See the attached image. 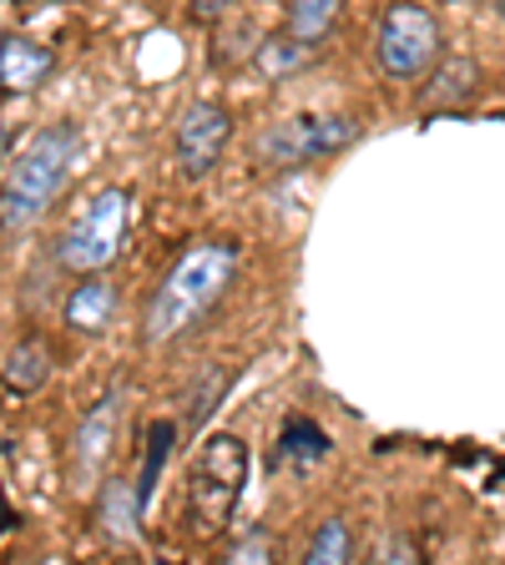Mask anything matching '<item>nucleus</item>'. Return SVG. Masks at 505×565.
Segmentation results:
<instances>
[{
    "mask_svg": "<svg viewBox=\"0 0 505 565\" xmlns=\"http://www.w3.org/2000/svg\"><path fill=\"white\" fill-rule=\"evenodd\" d=\"M238 263H243V247L233 237H212V243L188 247L182 258L167 268V278L157 282L152 303L141 313V343H167L177 333H188L202 313L218 308V298L233 288Z\"/></svg>",
    "mask_w": 505,
    "mask_h": 565,
    "instance_id": "obj_1",
    "label": "nucleus"
},
{
    "mask_svg": "<svg viewBox=\"0 0 505 565\" xmlns=\"http://www.w3.org/2000/svg\"><path fill=\"white\" fill-rule=\"evenodd\" d=\"M76 152H82V127L76 121H51L25 141V152L11 162V177L0 188V233L15 237L31 223H41V212L66 188Z\"/></svg>",
    "mask_w": 505,
    "mask_h": 565,
    "instance_id": "obj_2",
    "label": "nucleus"
},
{
    "mask_svg": "<svg viewBox=\"0 0 505 565\" xmlns=\"http://www.w3.org/2000/svg\"><path fill=\"white\" fill-rule=\"evenodd\" d=\"M248 445L238 435L202 439L188 475V535L192 541H218L233 520L238 494L248 484Z\"/></svg>",
    "mask_w": 505,
    "mask_h": 565,
    "instance_id": "obj_3",
    "label": "nucleus"
},
{
    "mask_svg": "<svg viewBox=\"0 0 505 565\" xmlns=\"http://www.w3.org/2000/svg\"><path fill=\"white\" fill-rule=\"evenodd\" d=\"M127 227H131V192L102 188L76 217H71L66 233H61V243H56L61 268L106 273L112 263H117L122 243H127Z\"/></svg>",
    "mask_w": 505,
    "mask_h": 565,
    "instance_id": "obj_4",
    "label": "nucleus"
},
{
    "mask_svg": "<svg viewBox=\"0 0 505 565\" xmlns=\"http://www.w3.org/2000/svg\"><path fill=\"white\" fill-rule=\"evenodd\" d=\"M440 56V21L414 0L389 6L379 21V66L394 82H420Z\"/></svg>",
    "mask_w": 505,
    "mask_h": 565,
    "instance_id": "obj_5",
    "label": "nucleus"
},
{
    "mask_svg": "<svg viewBox=\"0 0 505 565\" xmlns=\"http://www.w3.org/2000/svg\"><path fill=\"white\" fill-rule=\"evenodd\" d=\"M354 137H359L354 117H288L259 137V157L269 167H298V162H314V157L339 152Z\"/></svg>",
    "mask_w": 505,
    "mask_h": 565,
    "instance_id": "obj_6",
    "label": "nucleus"
},
{
    "mask_svg": "<svg viewBox=\"0 0 505 565\" xmlns=\"http://www.w3.org/2000/svg\"><path fill=\"white\" fill-rule=\"evenodd\" d=\"M228 137H233V117H228L223 106H212V102L188 106L182 121H177V172L188 177V182H202L218 167Z\"/></svg>",
    "mask_w": 505,
    "mask_h": 565,
    "instance_id": "obj_7",
    "label": "nucleus"
},
{
    "mask_svg": "<svg viewBox=\"0 0 505 565\" xmlns=\"http://www.w3.org/2000/svg\"><path fill=\"white\" fill-rule=\"evenodd\" d=\"M117 414H122V394H102L96 409L76 424V435H71V449H66V480L71 490H92L102 465L112 459V445H117Z\"/></svg>",
    "mask_w": 505,
    "mask_h": 565,
    "instance_id": "obj_8",
    "label": "nucleus"
},
{
    "mask_svg": "<svg viewBox=\"0 0 505 565\" xmlns=\"http://www.w3.org/2000/svg\"><path fill=\"white\" fill-rule=\"evenodd\" d=\"M51 71H56V56L51 46L31 41V35H6V51H0V92H35V86L51 82Z\"/></svg>",
    "mask_w": 505,
    "mask_h": 565,
    "instance_id": "obj_9",
    "label": "nucleus"
},
{
    "mask_svg": "<svg viewBox=\"0 0 505 565\" xmlns=\"http://www.w3.org/2000/svg\"><path fill=\"white\" fill-rule=\"evenodd\" d=\"M112 313H117V282L102 278V273L76 282L66 294V308H61L66 329H76V333H102L112 323Z\"/></svg>",
    "mask_w": 505,
    "mask_h": 565,
    "instance_id": "obj_10",
    "label": "nucleus"
},
{
    "mask_svg": "<svg viewBox=\"0 0 505 565\" xmlns=\"http://www.w3.org/2000/svg\"><path fill=\"white\" fill-rule=\"evenodd\" d=\"M475 86H481V66H475L471 56H450L435 66V76H430V86H424L420 106L424 111H455V106H465L475 96Z\"/></svg>",
    "mask_w": 505,
    "mask_h": 565,
    "instance_id": "obj_11",
    "label": "nucleus"
},
{
    "mask_svg": "<svg viewBox=\"0 0 505 565\" xmlns=\"http://www.w3.org/2000/svg\"><path fill=\"white\" fill-rule=\"evenodd\" d=\"M314 56H318L314 41H298L294 31H278L253 51V66H259V76H269V82H288V76H304V71L314 66Z\"/></svg>",
    "mask_w": 505,
    "mask_h": 565,
    "instance_id": "obj_12",
    "label": "nucleus"
},
{
    "mask_svg": "<svg viewBox=\"0 0 505 565\" xmlns=\"http://www.w3.org/2000/svg\"><path fill=\"white\" fill-rule=\"evenodd\" d=\"M172 445H177V424H172V419L147 424V439H141V470L131 475V480H137V500H141V510L152 505L157 480H162L167 459H172Z\"/></svg>",
    "mask_w": 505,
    "mask_h": 565,
    "instance_id": "obj_13",
    "label": "nucleus"
},
{
    "mask_svg": "<svg viewBox=\"0 0 505 565\" xmlns=\"http://www.w3.org/2000/svg\"><path fill=\"white\" fill-rule=\"evenodd\" d=\"M147 515V510H141V500H137V480H127V475H122V480H112L106 484V494H102V530L106 535H112V541H137V520Z\"/></svg>",
    "mask_w": 505,
    "mask_h": 565,
    "instance_id": "obj_14",
    "label": "nucleus"
},
{
    "mask_svg": "<svg viewBox=\"0 0 505 565\" xmlns=\"http://www.w3.org/2000/svg\"><path fill=\"white\" fill-rule=\"evenodd\" d=\"M51 379V349L41 339H21L0 369V384L11 388V394H35V388Z\"/></svg>",
    "mask_w": 505,
    "mask_h": 565,
    "instance_id": "obj_15",
    "label": "nucleus"
},
{
    "mask_svg": "<svg viewBox=\"0 0 505 565\" xmlns=\"http://www.w3.org/2000/svg\"><path fill=\"white\" fill-rule=\"evenodd\" d=\"M339 6L344 0H288V31L298 41H314L318 46L334 31V21H339Z\"/></svg>",
    "mask_w": 505,
    "mask_h": 565,
    "instance_id": "obj_16",
    "label": "nucleus"
},
{
    "mask_svg": "<svg viewBox=\"0 0 505 565\" xmlns=\"http://www.w3.org/2000/svg\"><path fill=\"white\" fill-rule=\"evenodd\" d=\"M278 455L283 459H294V465H314V459L329 455V439H324V429H318L314 419H288L283 424V435H278Z\"/></svg>",
    "mask_w": 505,
    "mask_h": 565,
    "instance_id": "obj_17",
    "label": "nucleus"
},
{
    "mask_svg": "<svg viewBox=\"0 0 505 565\" xmlns=\"http://www.w3.org/2000/svg\"><path fill=\"white\" fill-rule=\"evenodd\" d=\"M354 555V541H349V525L344 520H324V525L308 535V551L304 561L308 565H344Z\"/></svg>",
    "mask_w": 505,
    "mask_h": 565,
    "instance_id": "obj_18",
    "label": "nucleus"
},
{
    "mask_svg": "<svg viewBox=\"0 0 505 565\" xmlns=\"http://www.w3.org/2000/svg\"><path fill=\"white\" fill-rule=\"evenodd\" d=\"M223 388H228V369L212 364V369H208V384H198V388L188 394V419H192V424L208 419L212 404H218V394H223Z\"/></svg>",
    "mask_w": 505,
    "mask_h": 565,
    "instance_id": "obj_19",
    "label": "nucleus"
},
{
    "mask_svg": "<svg viewBox=\"0 0 505 565\" xmlns=\"http://www.w3.org/2000/svg\"><path fill=\"white\" fill-rule=\"evenodd\" d=\"M228 6H233V0H192V15H198V21H223Z\"/></svg>",
    "mask_w": 505,
    "mask_h": 565,
    "instance_id": "obj_20",
    "label": "nucleus"
},
{
    "mask_svg": "<svg viewBox=\"0 0 505 565\" xmlns=\"http://www.w3.org/2000/svg\"><path fill=\"white\" fill-rule=\"evenodd\" d=\"M263 555H269V541H263V535H253L248 545H238V551H233V561H263Z\"/></svg>",
    "mask_w": 505,
    "mask_h": 565,
    "instance_id": "obj_21",
    "label": "nucleus"
},
{
    "mask_svg": "<svg viewBox=\"0 0 505 565\" xmlns=\"http://www.w3.org/2000/svg\"><path fill=\"white\" fill-rule=\"evenodd\" d=\"M400 555L404 561H414V545L410 541H385L379 545V561H400Z\"/></svg>",
    "mask_w": 505,
    "mask_h": 565,
    "instance_id": "obj_22",
    "label": "nucleus"
},
{
    "mask_svg": "<svg viewBox=\"0 0 505 565\" xmlns=\"http://www.w3.org/2000/svg\"><path fill=\"white\" fill-rule=\"evenodd\" d=\"M15 525V515H11V505H6V500H0V535H6V530Z\"/></svg>",
    "mask_w": 505,
    "mask_h": 565,
    "instance_id": "obj_23",
    "label": "nucleus"
},
{
    "mask_svg": "<svg viewBox=\"0 0 505 565\" xmlns=\"http://www.w3.org/2000/svg\"><path fill=\"white\" fill-rule=\"evenodd\" d=\"M495 11H501V15H505V0H495Z\"/></svg>",
    "mask_w": 505,
    "mask_h": 565,
    "instance_id": "obj_24",
    "label": "nucleus"
},
{
    "mask_svg": "<svg viewBox=\"0 0 505 565\" xmlns=\"http://www.w3.org/2000/svg\"><path fill=\"white\" fill-rule=\"evenodd\" d=\"M0 147H6V127H0Z\"/></svg>",
    "mask_w": 505,
    "mask_h": 565,
    "instance_id": "obj_25",
    "label": "nucleus"
},
{
    "mask_svg": "<svg viewBox=\"0 0 505 565\" xmlns=\"http://www.w3.org/2000/svg\"><path fill=\"white\" fill-rule=\"evenodd\" d=\"M0 51H6V31H0Z\"/></svg>",
    "mask_w": 505,
    "mask_h": 565,
    "instance_id": "obj_26",
    "label": "nucleus"
}]
</instances>
